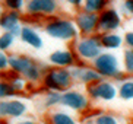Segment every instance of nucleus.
I'll return each mask as SVG.
<instances>
[{"label": "nucleus", "mask_w": 133, "mask_h": 124, "mask_svg": "<svg viewBox=\"0 0 133 124\" xmlns=\"http://www.w3.org/2000/svg\"><path fill=\"white\" fill-rule=\"evenodd\" d=\"M78 26H75V23L70 19H53L48 20L44 26V31L48 37L56 39H60V41H70L75 39L78 37Z\"/></svg>", "instance_id": "nucleus-1"}, {"label": "nucleus", "mask_w": 133, "mask_h": 124, "mask_svg": "<svg viewBox=\"0 0 133 124\" xmlns=\"http://www.w3.org/2000/svg\"><path fill=\"white\" fill-rule=\"evenodd\" d=\"M101 48H102V44L99 37H94V35H85L83 38L78 39L76 44H75L76 54L82 60H86V61H94L95 58L102 53Z\"/></svg>", "instance_id": "nucleus-2"}, {"label": "nucleus", "mask_w": 133, "mask_h": 124, "mask_svg": "<svg viewBox=\"0 0 133 124\" xmlns=\"http://www.w3.org/2000/svg\"><path fill=\"white\" fill-rule=\"evenodd\" d=\"M92 64H94V69H97L104 78L120 79L121 76H123L121 69H120V66H118L117 57L114 54H111V53H101V54L92 61Z\"/></svg>", "instance_id": "nucleus-3"}, {"label": "nucleus", "mask_w": 133, "mask_h": 124, "mask_svg": "<svg viewBox=\"0 0 133 124\" xmlns=\"http://www.w3.org/2000/svg\"><path fill=\"white\" fill-rule=\"evenodd\" d=\"M72 73L69 69H54L44 76V86L48 91H64L72 85Z\"/></svg>", "instance_id": "nucleus-4"}, {"label": "nucleus", "mask_w": 133, "mask_h": 124, "mask_svg": "<svg viewBox=\"0 0 133 124\" xmlns=\"http://www.w3.org/2000/svg\"><path fill=\"white\" fill-rule=\"evenodd\" d=\"M98 20H99V15L88 10L79 12L75 18L76 26L83 35H92L95 31H98Z\"/></svg>", "instance_id": "nucleus-5"}, {"label": "nucleus", "mask_w": 133, "mask_h": 124, "mask_svg": "<svg viewBox=\"0 0 133 124\" xmlns=\"http://www.w3.org/2000/svg\"><path fill=\"white\" fill-rule=\"evenodd\" d=\"M121 25V18L118 15L117 9H104L99 13V20H98V32H114Z\"/></svg>", "instance_id": "nucleus-6"}, {"label": "nucleus", "mask_w": 133, "mask_h": 124, "mask_svg": "<svg viewBox=\"0 0 133 124\" xmlns=\"http://www.w3.org/2000/svg\"><path fill=\"white\" fill-rule=\"evenodd\" d=\"M62 105L75 109V111H83L88 108L89 101L85 93L79 92V91H66L62 95Z\"/></svg>", "instance_id": "nucleus-7"}, {"label": "nucleus", "mask_w": 133, "mask_h": 124, "mask_svg": "<svg viewBox=\"0 0 133 124\" xmlns=\"http://www.w3.org/2000/svg\"><path fill=\"white\" fill-rule=\"evenodd\" d=\"M25 9L29 15H54L57 10V0H28Z\"/></svg>", "instance_id": "nucleus-8"}, {"label": "nucleus", "mask_w": 133, "mask_h": 124, "mask_svg": "<svg viewBox=\"0 0 133 124\" xmlns=\"http://www.w3.org/2000/svg\"><path fill=\"white\" fill-rule=\"evenodd\" d=\"M28 111V107L21 99H6L0 102V114L2 117L9 118H19Z\"/></svg>", "instance_id": "nucleus-9"}, {"label": "nucleus", "mask_w": 133, "mask_h": 124, "mask_svg": "<svg viewBox=\"0 0 133 124\" xmlns=\"http://www.w3.org/2000/svg\"><path fill=\"white\" fill-rule=\"evenodd\" d=\"M70 73L73 80H79L82 83H86V85L97 83L104 78L97 69H91V67H72Z\"/></svg>", "instance_id": "nucleus-10"}, {"label": "nucleus", "mask_w": 133, "mask_h": 124, "mask_svg": "<svg viewBox=\"0 0 133 124\" xmlns=\"http://www.w3.org/2000/svg\"><path fill=\"white\" fill-rule=\"evenodd\" d=\"M50 63L59 67H69L75 63V54L70 50H57L50 54Z\"/></svg>", "instance_id": "nucleus-11"}, {"label": "nucleus", "mask_w": 133, "mask_h": 124, "mask_svg": "<svg viewBox=\"0 0 133 124\" xmlns=\"http://www.w3.org/2000/svg\"><path fill=\"white\" fill-rule=\"evenodd\" d=\"M21 39L24 41L25 44H28L29 47L32 48H35V50H39V48H43V38H41V35L31 26H24L22 28V34H21Z\"/></svg>", "instance_id": "nucleus-12"}, {"label": "nucleus", "mask_w": 133, "mask_h": 124, "mask_svg": "<svg viewBox=\"0 0 133 124\" xmlns=\"http://www.w3.org/2000/svg\"><path fill=\"white\" fill-rule=\"evenodd\" d=\"M97 92H98V99L102 101H113L114 98L117 97L118 91L116 89V86L111 82L99 80L97 82Z\"/></svg>", "instance_id": "nucleus-13"}, {"label": "nucleus", "mask_w": 133, "mask_h": 124, "mask_svg": "<svg viewBox=\"0 0 133 124\" xmlns=\"http://www.w3.org/2000/svg\"><path fill=\"white\" fill-rule=\"evenodd\" d=\"M34 63L29 57L25 56H9V67L15 72V73L24 74L25 70L29 69Z\"/></svg>", "instance_id": "nucleus-14"}, {"label": "nucleus", "mask_w": 133, "mask_h": 124, "mask_svg": "<svg viewBox=\"0 0 133 124\" xmlns=\"http://www.w3.org/2000/svg\"><path fill=\"white\" fill-rule=\"evenodd\" d=\"M99 39H101L102 47L107 50H117L124 41V38H121L120 35L114 34V32H104V34H101Z\"/></svg>", "instance_id": "nucleus-15"}, {"label": "nucleus", "mask_w": 133, "mask_h": 124, "mask_svg": "<svg viewBox=\"0 0 133 124\" xmlns=\"http://www.w3.org/2000/svg\"><path fill=\"white\" fill-rule=\"evenodd\" d=\"M16 25H19V13L18 10H10L8 12L6 15L2 16V22H0V26L4 31H12Z\"/></svg>", "instance_id": "nucleus-16"}, {"label": "nucleus", "mask_w": 133, "mask_h": 124, "mask_svg": "<svg viewBox=\"0 0 133 124\" xmlns=\"http://www.w3.org/2000/svg\"><path fill=\"white\" fill-rule=\"evenodd\" d=\"M50 124H76V120L64 111H54L50 114Z\"/></svg>", "instance_id": "nucleus-17"}, {"label": "nucleus", "mask_w": 133, "mask_h": 124, "mask_svg": "<svg viewBox=\"0 0 133 124\" xmlns=\"http://www.w3.org/2000/svg\"><path fill=\"white\" fill-rule=\"evenodd\" d=\"M105 4H107V0H85L83 2V10L99 13V12L104 10Z\"/></svg>", "instance_id": "nucleus-18"}, {"label": "nucleus", "mask_w": 133, "mask_h": 124, "mask_svg": "<svg viewBox=\"0 0 133 124\" xmlns=\"http://www.w3.org/2000/svg\"><path fill=\"white\" fill-rule=\"evenodd\" d=\"M62 95L63 93H60V91H48L44 98V105L47 108H51L57 104H62Z\"/></svg>", "instance_id": "nucleus-19"}, {"label": "nucleus", "mask_w": 133, "mask_h": 124, "mask_svg": "<svg viewBox=\"0 0 133 124\" xmlns=\"http://www.w3.org/2000/svg\"><path fill=\"white\" fill-rule=\"evenodd\" d=\"M118 95L121 99H126V101L133 99V80L123 82L118 88Z\"/></svg>", "instance_id": "nucleus-20"}, {"label": "nucleus", "mask_w": 133, "mask_h": 124, "mask_svg": "<svg viewBox=\"0 0 133 124\" xmlns=\"http://www.w3.org/2000/svg\"><path fill=\"white\" fill-rule=\"evenodd\" d=\"M22 76H24L28 82H37L41 78V70H39V67L37 66V64H32L29 69L25 70V73L22 74Z\"/></svg>", "instance_id": "nucleus-21"}, {"label": "nucleus", "mask_w": 133, "mask_h": 124, "mask_svg": "<svg viewBox=\"0 0 133 124\" xmlns=\"http://www.w3.org/2000/svg\"><path fill=\"white\" fill-rule=\"evenodd\" d=\"M13 39H15V35L9 31H4L0 37V50L2 51H6L10 48V45L13 44Z\"/></svg>", "instance_id": "nucleus-22"}, {"label": "nucleus", "mask_w": 133, "mask_h": 124, "mask_svg": "<svg viewBox=\"0 0 133 124\" xmlns=\"http://www.w3.org/2000/svg\"><path fill=\"white\" fill-rule=\"evenodd\" d=\"M123 66H124V72L127 74H133V50H126L124 57H123Z\"/></svg>", "instance_id": "nucleus-23"}, {"label": "nucleus", "mask_w": 133, "mask_h": 124, "mask_svg": "<svg viewBox=\"0 0 133 124\" xmlns=\"http://www.w3.org/2000/svg\"><path fill=\"white\" fill-rule=\"evenodd\" d=\"M15 93H16V91L10 82H2L0 83V97H2V99H4V98L8 99L9 97H13Z\"/></svg>", "instance_id": "nucleus-24"}, {"label": "nucleus", "mask_w": 133, "mask_h": 124, "mask_svg": "<svg viewBox=\"0 0 133 124\" xmlns=\"http://www.w3.org/2000/svg\"><path fill=\"white\" fill-rule=\"evenodd\" d=\"M94 124H118V118L111 114H99L95 117Z\"/></svg>", "instance_id": "nucleus-25"}, {"label": "nucleus", "mask_w": 133, "mask_h": 124, "mask_svg": "<svg viewBox=\"0 0 133 124\" xmlns=\"http://www.w3.org/2000/svg\"><path fill=\"white\" fill-rule=\"evenodd\" d=\"M4 6L9 9V10H18L25 6V0H4Z\"/></svg>", "instance_id": "nucleus-26"}, {"label": "nucleus", "mask_w": 133, "mask_h": 124, "mask_svg": "<svg viewBox=\"0 0 133 124\" xmlns=\"http://www.w3.org/2000/svg\"><path fill=\"white\" fill-rule=\"evenodd\" d=\"M120 10L123 12L124 15L133 16V0H121Z\"/></svg>", "instance_id": "nucleus-27"}, {"label": "nucleus", "mask_w": 133, "mask_h": 124, "mask_svg": "<svg viewBox=\"0 0 133 124\" xmlns=\"http://www.w3.org/2000/svg\"><path fill=\"white\" fill-rule=\"evenodd\" d=\"M25 80H26L25 78H15V79L10 80V83H12V86L15 88L16 92H21V91H24V88H25Z\"/></svg>", "instance_id": "nucleus-28"}, {"label": "nucleus", "mask_w": 133, "mask_h": 124, "mask_svg": "<svg viewBox=\"0 0 133 124\" xmlns=\"http://www.w3.org/2000/svg\"><path fill=\"white\" fill-rule=\"evenodd\" d=\"M8 66H9V57L4 54V51H2V54H0V70L4 72L8 69Z\"/></svg>", "instance_id": "nucleus-29"}, {"label": "nucleus", "mask_w": 133, "mask_h": 124, "mask_svg": "<svg viewBox=\"0 0 133 124\" xmlns=\"http://www.w3.org/2000/svg\"><path fill=\"white\" fill-rule=\"evenodd\" d=\"M124 44L130 50H133V31H127L124 34Z\"/></svg>", "instance_id": "nucleus-30"}, {"label": "nucleus", "mask_w": 133, "mask_h": 124, "mask_svg": "<svg viewBox=\"0 0 133 124\" xmlns=\"http://www.w3.org/2000/svg\"><path fill=\"white\" fill-rule=\"evenodd\" d=\"M66 2L70 4V6H73V8H79V6H82L85 0H66Z\"/></svg>", "instance_id": "nucleus-31"}, {"label": "nucleus", "mask_w": 133, "mask_h": 124, "mask_svg": "<svg viewBox=\"0 0 133 124\" xmlns=\"http://www.w3.org/2000/svg\"><path fill=\"white\" fill-rule=\"evenodd\" d=\"M15 124H37V123L32 120H22V121H16Z\"/></svg>", "instance_id": "nucleus-32"}]
</instances>
